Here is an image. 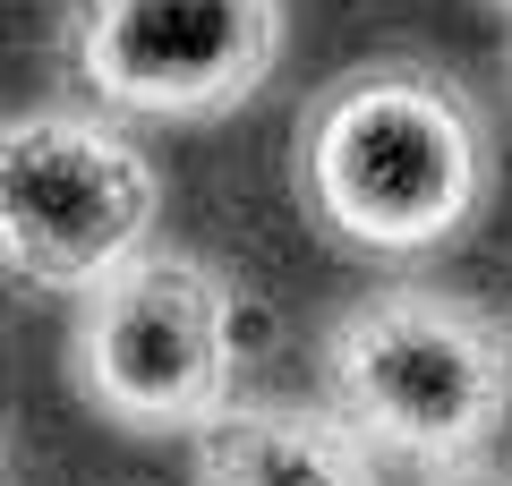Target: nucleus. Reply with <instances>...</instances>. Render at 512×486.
Segmentation results:
<instances>
[{
    "instance_id": "1",
    "label": "nucleus",
    "mask_w": 512,
    "mask_h": 486,
    "mask_svg": "<svg viewBox=\"0 0 512 486\" xmlns=\"http://www.w3.org/2000/svg\"><path fill=\"white\" fill-rule=\"evenodd\" d=\"M495 188V137L461 77L436 60H359L299 120V197L359 256H436Z\"/></svg>"
},
{
    "instance_id": "2",
    "label": "nucleus",
    "mask_w": 512,
    "mask_h": 486,
    "mask_svg": "<svg viewBox=\"0 0 512 486\" xmlns=\"http://www.w3.org/2000/svg\"><path fill=\"white\" fill-rule=\"evenodd\" d=\"M325 401L402 469L461 478L512 427V333L444 282H376L325 324Z\"/></svg>"
},
{
    "instance_id": "3",
    "label": "nucleus",
    "mask_w": 512,
    "mask_h": 486,
    "mask_svg": "<svg viewBox=\"0 0 512 486\" xmlns=\"http://www.w3.org/2000/svg\"><path fill=\"white\" fill-rule=\"evenodd\" d=\"M248 299L197 248L128 256L69 316V384L120 435H197L239 401Z\"/></svg>"
},
{
    "instance_id": "4",
    "label": "nucleus",
    "mask_w": 512,
    "mask_h": 486,
    "mask_svg": "<svg viewBox=\"0 0 512 486\" xmlns=\"http://www.w3.org/2000/svg\"><path fill=\"white\" fill-rule=\"evenodd\" d=\"M163 239V162L103 103L0 111V265L86 299Z\"/></svg>"
},
{
    "instance_id": "5",
    "label": "nucleus",
    "mask_w": 512,
    "mask_h": 486,
    "mask_svg": "<svg viewBox=\"0 0 512 486\" xmlns=\"http://www.w3.org/2000/svg\"><path fill=\"white\" fill-rule=\"evenodd\" d=\"M291 43V0H77L69 69L120 120L205 128L265 94Z\"/></svg>"
},
{
    "instance_id": "6",
    "label": "nucleus",
    "mask_w": 512,
    "mask_h": 486,
    "mask_svg": "<svg viewBox=\"0 0 512 486\" xmlns=\"http://www.w3.org/2000/svg\"><path fill=\"white\" fill-rule=\"evenodd\" d=\"M188 444H197V486H384V452L325 393H239Z\"/></svg>"
},
{
    "instance_id": "7",
    "label": "nucleus",
    "mask_w": 512,
    "mask_h": 486,
    "mask_svg": "<svg viewBox=\"0 0 512 486\" xmlns=\"http://www.w3.org/2000/svg\"><path fill=\"white\" fill-rule=\"evenodd\" d=\"M436 486H512V478H487V469H461V478H436Z\"/></svg>"
},
{
    "instance_id": "8",
    "label": "nucleus",
    "mask_w": 512,
    "mask_h": 486,
    "mask_svg": "<svg viewBox=\"0 0 512 486\" xmlns=\"http://www.w3.org/2000/svg\"><path fill=\"white\" fill-rule=\"evenodd\" d=\"M0 478H9V444H0Z\"/></svg>"
},
{
    "instance_id": "9",
    "label": "nucleus",
    "mask_w": 512,
    "mask_h": 486,
    "mask_svg": "<svg viewBox=\"0 0 512 486\" xmlns=\"http://www.w3.org/2000/svg\"><path fill=\"white\" fill-rule=\"evenodd\" d=\"M495 9H512V0H495Z\"/></svg>"
}]
</instances>
